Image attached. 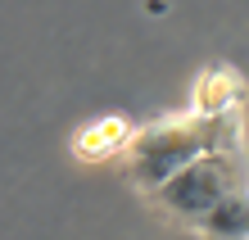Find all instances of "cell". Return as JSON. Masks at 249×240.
<instances>
[{"mask_svg": "<svg viewBox=\"0 0 249 240\" xmlns=\"http://www.w3.org/2000/svg\"><path fill=\"white\" fill-rule=\"evenodd\" d=\"M136 123L123 113H105V118H91L77 136H72V159L82 163H105V159H123V149L131 141Z\"/></svg>", "mask_w": 249, "mask_h": 240, "instance_id": "cell-4", "label": "cell"}, {"mask_svg": "<svg viewBox=\"0 0 249 240\" xmlns=\"http://www.w3.org/2000/svg\"><path fill=\"white\" fill-rule=\"evenodd\" d=\"M240 190H249V149H245V141L217 145L209 154H199L195 163H186L172 182L159 186L150 200L163 208V213L181 218L186 227H195L209 208H217L222 200H231V195H240Z\"/></svg>", "mask_w": 249, "mask_h": 240, "instance_id": "cell-2", "label": "cell"}, {"mask_svg": "<svg viewBox=\"0 0 249 240\" xmlns=\"http://www.w3.org/2000/svg\"><path fill=\"white\" fill-rule=\"evenodd\" d=\"M245 141V118L240 113H195V109H181V113H168V118H154V123H141L131 131V141L123 149V172L127 182L154 195L163 182H172L186 163H195L199 154H209L217 145H236Z\"/></svg>", "mask_w": 249, "mask_h": 240, "instance_id": "cell-1", "label": "cell"}, {"mask_svg": "<svg viewBox=\"0 0 249 240\" xmlns=\"http://www.w3.org/2000/svg\"><path fill=\"white\" fill-rule=\"evenodd\" d=\"M190 231L199 240H249V190H240L231 200H222L217 208H209Z\"/></svg>", "mask_w": 249, "mask_h": 240, "instance_id": "cell-5", "label": "cell"}, {"mask_svg": "<svg viewBox=\"0 0 249 240\" xmlns=\"http://www.w3.org/2000/svg\"><path fill=\"white\" fill-rule=\"evenodd\" d=\"M245 104H249V82L240 77V68H231V64H209L199 73L195 91H190V109L195 113H213V118L240 113Z\"/></svg>", "mask_w": 249, "mask_h": 240, "instance_id": "cell-3", "label": "cell"}]
</instances>
